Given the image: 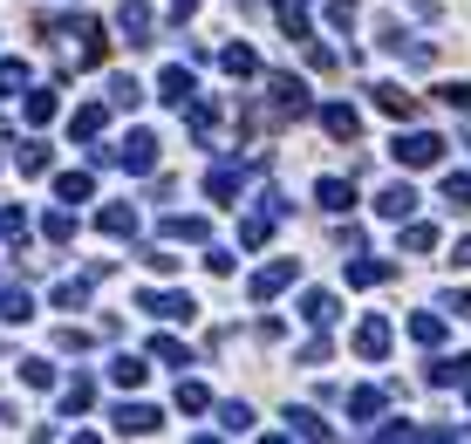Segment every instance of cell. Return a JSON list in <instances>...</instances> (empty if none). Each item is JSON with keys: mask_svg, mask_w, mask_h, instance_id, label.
I'll return each instance as SVG.
<instances>
[{"mask_svg": "<svg viewBox=\"0 0 471 444\" xmlns=\"http://www.w3.org/2000/svg\"><path fill=\"white\" fill-rule=\"evenodd\" d=\"M438 157H444V137H438V130H410V137H396V165L424 171V165H438Z\"/></svg>", "mask_w": 471, "mask_h": 444, "instance_id": "6da1fadb", "label": "cell"}, {"mask_svg": "<svg viewBox=\"0 0 471 444\" xmlns=\"http://www.w3.org/2000/svg\"><path fill=\"white\" fill-rule=\"evenodd\" d=\"M294 274H301L294 260H274V267H259V274L246 280V294H253V301H274V294H287V288H294Z\"/></svg>", "mask_w": 471, "mask_h": 444, "instance_id": "7a4b0ae2", "label": "cell"}, {"mask_svg": "<svg viewBox=\"0 0 471 444\" xmlns=\"http://www.w3.org/2000/svg\"><path fill=\"white\" fill-rule=\"evenodd\" d=\"M334 315H342V301H334L328 288H307L301 294V322L315 328V335H321V328H334Z\"/></svg>", "mask_w": 471, "mask_h": 444, "instance_id": "3957f363", "label": "cell"}, {"mask_svg": "<svg viewBox=\"0 0 471 444\" xmlns=\"http://www.w3.org/2000/svg\"><path fill=\"white\" fill-rule=\"evenodd\" d=\"M117 28L130 34V48H151V0H123V7H117Z\"/></svg>", "mask_w": 471, "mask_h": 444, "instance_id": "277c9868", "label": "cell"}, {"mask_svg": "<svg viewBox=\"0 0 471 444\" xmlns=\"http://www.w3.org/2000/svg\"><path fill=\"white\" fill-rule=\"evenodd\" d=\"M157 424H165V411H151V403H123V411H117V430H123V438H151Z\"/></svg>", "mask_w": 471, "mask_h": 444, "instance_id": "5b68a950", "label": "cell"}, {"mask_svg": "<svg viewBox=\"0 0 471 444\" xmlns=\"http://www.w3.org/2000/svg\"><path fill=\"white\" fill-rule=\"evenodd\" d=\"M355 355H369V363L390 355V322H382V315H369V322L355 328Z\"/></svg>", "mask_w": 471, "mask_h": 444, "instance_id": "8992f818", "label": "cell"}, {"mask_svg": "<svg viewBox=\"0 0 471 444\" xmlns=\"http://www.w3.org/2000/svg\"><path fill=\"white\" fill-rule=\"evenodd\" d=\"M267 96H274L280 117H301V109H307V90H301L294 76H267Z\"/></svg>", "mask_w": 471, "mask_h": 444, "instance_id": "52a82bcc", "label": "cell"}, {"mask_svg": "<svg viewBox=\"0 0 471 444\" xmlns=\"http://www.w3.org/2000/svg\"><path fill=\"white\" fill-rule=\"evenodd\" d=\"M117 157H123V171H157V137H151V130H137Z\"/></svg>", "mask_w": 471, "mask_h": 444, "instance_id": "ba28073f", "label": "cell"}, {"mask_svg": "<svg viewBox=\"0 0 471 444\" xmlns=\"http://www.w3.org/2000/svg\"><path fill=\"white\" fill-rule=\"evenodd\" d=\"M246 171H253V157H246V165H219V171H205V192H212V199H232V192L246 184Z\"/></svg>", "mask_w": 471, "mask_h": 444, "instance_id": "9c48e42d", "label": "cell"}, {"mask_svg": "<svg viewBox=\"0 0 471 444\" xmlns=\"http://www.w3.org/2000/svg\"><path fill=\"white\" fill-rule=\"evenodd\" d=\"M321 130H328V137H342V144H355V130H363V123H355L349 103H328V109H321Z\"/></svg>", "mask_w": 471, "mask_h": 444, "instance_id": "30bf717a", "label": "cell"}, {"mask_svg": "<svg viewBox=\"0 0 471 444\" xmlns=\"http://www.w3.org/2000/svg\"><path fill=\"white\" fill-rule=\"evenodd\" d=\"M96 226H103L109 240H130V232H137V205H103V213H96Z\"/></svg>", "mask_w": 471, "mask_h": 444, "instance_id": "8fae6325", "label": "cell"}, {"mask_svg": "<svg viewBox=\"0 0 471 444\" xmlns=\"http://www.w3.org/2000/svg\"><path fill=\"white\" fill-rule=\"evenodd\" d=\"M315 199H321V213H349L355 192H349V178H321V184H315Z\"/></svg>", "mask_w": 471, "mask_h": 444, "instance_id": "7c38bea8", "label": "cell"}, {"mask_svg": "<svg viewBox=\"0 0 471 444\" xmlns=\"http://www.w3.org/2000/svg\"><path fill=\"white\" fill-rule=\"evenodd\" d=\"M410 205H417L410 184H382V192H376V213H382V219H410Z\"/></svg>", "mask_w": 471, "mask_h": 444, "instance_id": "4fadbf2b", "label": "cell"}, {"mask_svg": "<svg viewBox=\"0 0 471 444\" xmlns=\"http://www.w3.org/2000/svg\"><path fill=\"white\" fill-rule=\"evenodd\" d=\"M144 376H151V369H144V355H117V363H109V383H117V390H137Z\"/></svg>", "mask_w": 471, "mask_h": 444, "instance_id": "5bb4252c", "label": "cell"}, {"mask_svg": "<svg viewBox=\"0 0 471 444\" xmlns=\"http://www.w3.org/2000/svg\"><path fill=\"white\" fill-rule=\"evenodd\" d=\"M0 322H34V301H28V288H0Z\"/></svg>", "mask_w": 471, "mask_h": 444, "instance_id": "9a60e30c", "label": "cell"}, {"mask_svg": "<svg viewBox=\"0 0 471 444\" xmlns=\"http://www.w3.org/2000/svg\"><path fill=\"white\" fill-rule=\"evenodd\" d=\"M144 307H151L157 322H184V315H192V301H184V294H144Z\"/></svg>", "mask_w": 471, "mask_h": 444, "instance_id": "2e32d148", "label": "cell"}, {"mask_svg": "<svg viewBox=\"0 0 471 444\" xmlns=\"http://www.w3.org/2000/svg\"><path fill=\"white\" fill-rule=\"evenodd\" d=\"M165 240H212V226H205V219H192V213H178V219H165Z\"/></svg>", "mask_w": 471, "mask_h": 444, "instance_id": "e0dca14e", "label": "cell"}, {"mask_svg": "<svg viewBox=\"0 0 471 444\" xmlns=\"http://www.w3.org/2000/svg\"><path fill=\"white\" fill-rule=\"evenodd\" d=\"M219 69H226V76H253V69H259V55L232 42V48H219Z\"/></svg>", "mask_w": 471, "mask_h": 444, "instance_id": "ac0fdd59", "label": "cell"}, {"mask_svg": "<svg viewBox=\"0 0 471 444\" xmlns=\"http://www.w3.org/2000/svg\"><path fill=\"white\" fill-rule=\"evenodd\" d=\"M376 411H382V390H349V417H363V424H376Z\"/></svg>", "mask_w": 471, "mask_h": 444, "instance_id": "d6986e66", "label": "cell"}, {"mask_svg": "<svg viewBox=\"0 0 471 444\" xmlns=\"http://www.w3.org/2000/svg\"><path fill=\"white\" fill-rule=\"evenodd\" d=\"M157 90H165V103H184V96H192V69H165Z\"/></svg>", "mask_w": 471, "mask_h": 444, "instance_id": "ffe728a7", "label": "cell"}, {"mask_svg": "<svg viewBox=\"0 0 471 444\" xmlns=\"http://www.w3.org/2000/svg\"><path fill=\"white\" fill-rule=\"evenodd\" d=\"M376 103L390 109V117H410V109H417V96H410V90H396V82H382V90H376Z\"/></svg>", "mask_w": 471, "mask_h": 444, "instance_id": "44dd1931", "label": "cell"}, {"mask_svg": "<svg viewBox=\"0 0 471 444\" xmlns=\"http://www.w3.org/2000/svg\"><path fill=\"white\" fill-rule=\"evenodd\" d=\"M267 240H274V213H253L240 226V246H267Z\"/></svg>", "mask_w": 471, "mask_h": 444, "instance_id": "7402d4cb", "label": "cell"}, {"mask_svg": "<svg viewBox=\"0 0 471 444\" xmlns=\"http://www.w3.org/2000/svg\"><path fill=\"white\" fill-rule=\"evenodd\" d=\"M465 369H471L465 355H444V363H430L424 376H430V383H465Z\"/></svg>", "mask_w": 471, "mask_h": 444, "instance_id": "603a6c76", "label": "cell"}, {"mask_svg": "<svg viewBox=\"0 0 471 444\" xmlns=\"http://www.w3.org/2000/svg\"><path fill=\"white\" fill-rule=\"evenodd\" d=\"M21 383L48 390V383H55V363H48V355H28V363H21Z\"/></svg>", "mask_w": 471, "mask_h": 444, "instance_id": "cb8c5ba5", "label": "cell"}, {"mask_svg": "<svg viewBox=\"0 0 471 444\" xmlns=\"http://www.w3.org/2000/svg\"><path fill=\"white\" fill-rule=\"evenodd\" d=\"M109 103H117V109H137V103H144V90H137L130 76H109Z\"/></svg>", "mask_w": 471, "mask_h": 444, "instance_id": "d4e9b609", "label": "cell"}, {"mask_svg": "<svg viewBox=\"0 0 471 444\" xmlns=\"http://www.w3.org/2000/svg\"><path fill=\"white\" fill-rule=\"evenodd\" d=\"M103 123H109V117H103V103H89V109L76 117V137H82V144H96V137H103Z\"/></svg>", "mask_w": 471, "mask_h": 444, "instance_id": "484cf974", "label": "cell"}, {"mask_svg": "<svg viewBox=\"0 0 471 444\" xmlns=\"http://www.w3.org/2000/svg\"><path fill=\"white\" fill-rule=\"evenodd\" d=\"M349 280H355V288H382V280H390V267H382V260H355Z\"/></svg>", "mask_w": 471, "mask_h": 444, "instance_id": "4316f807", "label": "cell"}, {"mask_svg": "<svg viewBox=\"0 0 471 444\" xmlns=\"http://www.w3.org/2000/svg\"><path fill=\"white\" fill-rule=\"evenodd\" d=\"M151 355H157V363H171V369L192 363V349H184V342H171V335H157V342H151Z\"/></svg>", "mask_w": 471, "mask_h": 444, "instance_id": "83f0119b", "label": "cell"}, {"mask_svg": "<svg viewBox=\"0 0 471 444\" xmlns=\"http://www.w3.org/2000/svg\"><path fill=\"white\" fill-rule=\"evenodd\" d=\"M55 192H61L69 205H76V199H89L96 184H89V171H69V178H55Z\"/></svg>", "mask_w": 471, "mask_h": 444, "instance_id": "f1b7e54d", "label": "cell"}, {"mask_svg": "<svg viewBox=\"0 0 471 444\" xmlns=\"http://www.w3.org/2000/svg\"><path fill=\"white\" fill-rule=\"evenodd\" d=\"M89 397H96V383L82 376V383H69V390H61V411H69V417H76V411H89Z\"/></svg>", "mask_w": 471, "mask_h": 444, "instance_id": "f546056e", "label": "cell"}, {"mask_svg": "<svg viewBox=\"0 0 471 444\" xmlns=\"http://www.w3.org/2000/svg\"><path fill=\"white\" fill-rule=\"evenodd\" d=\"M178 411H192V417L212 411V390H205V383H184V390H178Z\"/></svg>", "mask_w": 471, "mask_h": 444, "instance_id": "4dcf8cb0", "label": "cell"}, {"mask_svg": "<svg viewBox=\"0 0 471 444\" xmlns=\"http://www.w3.org/2000/svg\"><path fill=\"white\" fill-rule=\"evenodd\" d=\"M219 424H226L232 438H246V430H253V411H246V403H226V411H219Z\"/></svg>", "mask_w": 471, "mask_h": 444, "instance_id": "1f68e13d", "label": "cell"}, {"mask_svg": "<svg viewBox=\"0 0 471 444\" xmlns=\"http://www.w3.org/2000/svg\"><path fill=\"white\" fill-rule=\"evenodd\" d=\"M410 335L430 349V342H444V322H438V315H410Z\"/></svg>", "mask_w": 471, "mask_h": 444, "instance_id": "d6a6232c", "label": "cell"}, {"mask_svg": "<svg viewBox=\"0 0 471 444\" xmlns=\"http://www.w3.org/2000/svg\"><path fill=\"white\" fill-rule=\"evenodd\" d=\"M287 430H294V438H321V430H328V424H321L315 411H287Z\"/></svg>", "mask_w": 471, "mask_h": 444, "instance_id": "836d02e7", "label": "cell"}, {"mask_svg": "<svg viewBox=\"0 0 471 444\" xmlns=\"http://www.w3.org/2000/svg\"><path fill=\"white\" fill-rule=\"evenodd\" d=\"M55 90H34V103H28V123H55Z\"/></svg>", "mask_w": 471, "mask_h": 444, "instance_id": "e575fe53", "label": "cell"}, {"mask_svg": "<svg viewBox=\"0 0 471 444\" xmlns=\"http://www.w3.org/2000/svg\"><path fill=\"white\" fill-rule=\"evenodd\" d=\"M0 90H7V96L28 90V61H0Z\"/></svg>", "mask_w": 471, "mask_h": 444, "instance_id": "d590c367", "label": "cell"}, {"mask_svg": "<svg viewBox=\"0 0 471 444\" xmlns=\"http://www.w3.org/2000/svg\"><path fill=\"white\" fill-rule=\"evenodd\" d=\"M403 246H410V253H430V246H438V226H403Z\"/></svg>", "mask_w": 471, "mask_h": 444, "instance_id": "8d00e7d4", "label": "cell"}, {"mask_svg": "<svg viewBox=\"0 0 471 444\" xmlns=\"http://www.w3.org/2000/svg\"><path fill=\"white\" fill-rule=\"evenodd\" d=\"M212 130H219V109H192V137L212 144Z\"/></svg>", "mask_w": 471, "mask_h": 444, "instance_id": "74e56055", "label": "cell"}, {"mask_svg": "<svg viewBox=\"0 0 471 444\" xmlns=\"http://www.w3.org/2000/svg\"><path fill=\"white\" fill-rule=\"evenodd\" d=\"M89 301V280H69V288H55V307H82Z\"/></svg>", "mask_w": 471, "mask_h": 444, "instance_id": "f35d334b", "label": "cell"}, {"mask_svg": "<svg viewBox=\"0 0 471 444\" xmlns=\"http://www.w3.org/2000/svg\"><path fill=\"white\" fill-rule=\"evenodd\" d=\"M444 199H451L457 213H471V178H444Z\"/></svg>", "mask_w": 471, "mask_h": 444, "instance_id": "ab89813d", "label": "cell"}, {"mask_svg": "<svg viewBox=\"0 0 471 444\" xmlns=\"http://www.w3.org/2000/svg\"><path fill=\"white\" fill-rule=\"evenodd\" d=\"M42 232H48V240H69V232H76V219H69V213H48Z\"/></svg>", "mask_w": 471, "mask_h": 444, "instance_id": "60d3db41", "label": "cell"}, {"mask_svg": "<svg viewBox=\"0 0 471 444\" xmlns=\"http://www.w3.org/2000/svg\"><path fill=\"white\" fill-rule=\"evenodd\" d=\"M328 21H334V28H349V21H355V0H328Z\"/></svg>", "mask_w": 471, "mask_h": 444, "instance_id": "b9f144b4", "label": "cell"}, {"mask_svg": "<svg viewBox=\"0 0 471 444\" xmlns=\"http://www.w3.org/2000/svg\"><path fill=\"white\" fill-rule=\"evenodd\" d=\"M198 14V0H171V21H192Z\"/></svg>", "mask_w": 471, "mask_h": 444, "instance_id": "7bdbcfd3", "label": "cell"}, {"mask_svg": "<svg viewBox=\"0 0 471 444\" xmlns=\"http://www.w3.org/2000/svg\"><path fill=\"white\" fill-rule=\"evenodd\" d=\"M457 267H471V240H457Z\"/></svg>", "mask_w": 471, "mask_h": 444, "instance_id": "ee69618b", "label": "cell"}, {"mask_svg": "<svg viewBox=\"0 0 471 444\" xmlns=\"http://www.w3.org/2000/svg\"><path fill=\"white\" fill-rule=\"evenodd\" d=\"M465 144H471V123H465Z\"/></svg>", "mask_w": 471, "mask_h": 444, "instance_id": "f6af8a7d", "label": "cell"}, {"mask_svg": "<svg viewBox=\"0 0 471 444\" xmlns=\"http://www.w3.org/2000/svg\"><path fill=\"white\" fill-rule=\"evenodd\" d=\"M465 397H471V390H465Z\"/></svg>", "mask_w": 471, "mask_h": 444, "instance_id": "bcb514c9", "label": "cell"}]
</instances>
